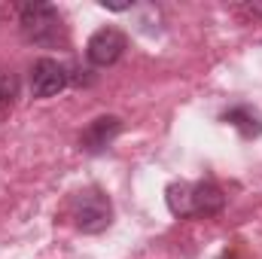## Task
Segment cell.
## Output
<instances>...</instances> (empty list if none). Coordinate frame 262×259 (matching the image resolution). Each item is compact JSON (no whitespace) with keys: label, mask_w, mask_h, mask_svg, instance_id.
Returning a JSON list of instances; mask_svg holds the SVG:
<instances>
[{"label":"cell","mask_w":262,"mask_h":259,"mask_svg":"<svg viewBox=\"0 0 262 259\" xmlns=\"http://www.w3.org/2000/svg\"><path fill=\"white\" fill-rule=\"evenodd\" d=\"M168 210L180 220L186 217H213L226 207V192L213 180H198V183H171L165 189Z\"/></svg>","instance_id":"obj_1"},{"label":"cell","mask_w":262,"mask_h":259,"mask_svg":"<svg viewBox=\"0 0 262 259\" xmlns=\"http://www.w3.org/2000/svg\"><path fill=\"white\" fill-rule=\"evenodd\" d=\"M18 28L28 43L43 46V49H52L67 40L61 12L52 3H25L18 12Z\"/></svg>","instance_id":"obj_2"},{"label":"cell","mask_w":262,"mask_h":259,"mask_svg":"<svg viewBox=\"0 0 262 259\" xmlns=\"http://www.w3.org/2000/svg\"><path fill=\"white\" fill-rule=\"evenodd\" d=\"M70 217H73V226L79 232L98 235V232L110 229V223H113V201L107 198L104 189L89 186V189L76 192L73 204H70Z\"/></svg>","instance_id":"obj_3"},{"label":"cell","mask_w":262,"mask_h":259,"mask_svg":"<svg viewBox=\"0 0 262 259\" xmlns=\"http://www.w3.org/2000/svg\"><path fill=\"white\" fill-rule=\"evenodd\" d=\"M128 49V40L119 28H101L89 37L85 43V58L95 67H110L122 58V52Z\"/></svg>","instance_id":"obj_4"},{"label":"cell","mask_w":262,"mask_h":259,"mask_svg":"<svg viewBox=\"0 0 262 259\" xmlns=\"http://www.w3.org/2000/svg\"><path fill=\"white\" fill-rule=\"evenodd\" d=\"M70 82V73L55 58H40L31 67V95L34 98H52Z\"/></svg>","instance_id":"obj_5"},{"label":"cell","mask_w":262,"mask_h":259,"mask_svg":"<svg viewBox=\"0 0 262 259\" xmlns=\"http://www.w3.org/2000/svg\"><path fill=\"white\" fill-rule=\"evenodd\" d=\"M119 131H122V119L119 116H98V119H92L82 128L79 149H85V153H104L119 137Z\"/></svg>","instance_id":"obj_6"},{"label":"cell","mask_w":262,"mask_h":259,"mask_svg":"<svg viewBox=\"0 0 262 259\" xmlns=\"http://www.w3.org/2000/svg\"><path fill=\"white\" fill-rule=\"evenodd\" d=\"M223 122L235 125L244 137H259L262 134V116L256 110H250V107H232V110H226Z\"/></svg>","instance_id":"obj_7"},{"label":"cell","mask_w":262,"mask_h":259,"mask_svg":"<svg viewBox=\"0 0 262 259\" xmlns=\"http://www.w3.org/2000/svg\"><path fill=\"white\" fill-rule=\"evenodd\" d=\"M15 98H18V79H15V73L12 70H0V116H6L12 110Z\"/></svg>","instance_id":"obj_8"},{"label":"cell","mask_w":262,"mask_h":259,"mask_svg":"<svg viewBox=\"0 0 262 259\" xmlns=\"http://www.w3.org/2000/svg\"><path fill=\"white\" fill-rule=\"evenodd\" d=\"M220 259H235V256H232V253H223V256H220Z\"/></svg>","instance_id":"obj_9"}]
</instances>
